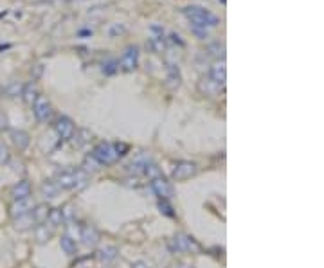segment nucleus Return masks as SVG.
I'll return each mask as SVG.
<instances>
[{
  "label": "nucleus",
  "instance_id": "nucleus-1",
  "mask_svg": "<svg viewBox=\"0 0 324 268\" xmlns=\"http://www.w3.org/2000/svg\"><path fill=\"white\" fill-rule=\"evenodd\" d=\"M184 16L189 20L191 24V29H204V31H209L213 27L220 26V18L211 13V11L200 7V5H188L182 9Z\"/></svg>",
  "mask_w": 324,
  "mask_h": 268
},
{
  "label": "nucleus",
  "instance_id": "nucleus-2",
  "mask_svg": "<svg viewBox=\"0 0 324 268\" xmlns=\"http://www.w3.org/2000/svg\"><path fill=\"white\" fill-rule=\"evenodd\" d=\"M128 151V144L125 142H117V144H112V142H99L97 146L92 149V157L101 164V166H112L119 160L123 155H126Z\"/></svg>",
  "mask_w": 324,
  "mask_h": 268
},
{
  "label": "nucleus",
  "instance_id": "nucleus-3",
  "mask_svg": "<svg viewBox=\"0 0 324 268\" xmlns=\"http://www.w3.org/2000/svg\"><path fill=\"white\" fill-rule=\"evenodd\" d=\"M60 189H76L81 191L90 184V175L83 169H70V171H60L54 179Z\"/></svg>",
  "mask_w": 324,
  "mask_h": 268
},
{
  "label": "nucleus",
  "instance_id": "nucleus-4",
  "mask_svg": "<svg viewBox=\"0 0 324 268\" xmlns=\"http://www.w3.org/2000/svg\"><path fill=\"white\" fill-rule=\"evenodd\" d=\"M167 248L171 254H198L200 245L196 243V239H193L188 234L178 232L175 236H171L167 239Z\"/></svg>",
  "mask_w": 324,
  "mask_h": 268
},
{
  "label": "nucleus",
  "instance_id": "nucleus-5",
  "mask_svg": "<svg viewBox=\"0 0 324 268\" xmlns=\"http://www.w3.org/2000/svg\"><path fill=\"white\" fill-rule=\"evenodd\" d=\"M32 114L36 117V121L40 122H49L53 119V105L45 95H38V99L32 103Z\"/></svg>",
  "mask_w": 324,
  "mask_h": 268
},
{
  "label": "nucleus",
  "instance_id": "nucleus-6",
  "mask_svg": "<svg viewBox=\"0 0 324 268\" xmlns=\"http://www.w3.org/2000/svg\"><path fill=\"white\" fill-rule=\"evenodd\" d=\"M117 65H119L121 70L125 72H131L135 70L137 65H139V47L137 45H128L125 49V53L121 54V58L117 60Z\"/></svg>",
  "mask_w": 324,
  "mask_h": 268
},
{
  "label": "nucleus",
  "instance_id": "nucleus-7",
  "mask_svg": "<svg viewBox=\"0 0 324 268\" xmlns=\"http://www.w3.org/2000/svg\"><path fill=\"white\" fill-rule=\"evenodd\" d=\"M54 132H56L58 137L63 139V141H70V137L76 132V124L72 122V119H68V117H65V116H60L56 119V122H54Z\"/></svg>",
  "mask_w": 324,
  "mask_h": 268
},
{
  "label": "nucleus",
  "instance_id": "nucleus-8",
  "mask_svg": "<svg viewBox=\"0 0 324 268\" xmlns=\"http://www.w3.org/2000/svg\"><path fill=\"white\" fill-rule=\"evenodd\" d=\"M207 78L220 87V89H224L225 87V79H227V70H225V60H216L213 61V65L209 67V76Z\"/></svg>",
  "mask_w": 324,
  "mask_h": 268
},
{
  "label": "nucleus",
  "instance_id": "nucleus-9",
  "mask_svg": "<svg viewBox=\"0 0 324 268\" xmlns=\"http://www.w3.org/2000/svg\"><path fill=\"white\" fill-rule=\"evenodd\" d=\"M198 173V168H196V164L193 162H178L173 169V179L177 180V182H182V180H189L191 177Z\"/></svg>",
  "mask_w": 324,
  "mask_h": 268
},
{
  "label": "nucleus",
  "instance_id": "nucleus-10",
  "mask_svg": "<svg viewBox=\"0 0 324 268\" xmlns=\"http://www.w3.org/2000/svg\"><path fill=\"white\" fill-rule=\"evenodd\" d=\"M152 189L157 196H161L162 200H169L173 195H175V189H173L171 182H167L164 177H159V179L152 180Z\"/></svg>",
  "mask_w": 324,
  "mask_h": 268
},
{
  "label": "nucleus",
  "instance_id": "nucleus-11",
  "mask_svg": "<svg viewBox=\"0 0 324 268\" xmlns=\"http://www.w3.org/2000/svg\"><path fill=\"white\" fill-rule=\"evenodd\" d=\"M32 207H34L32 196L31 198H24V200H13V204H11V207H9V214H11V218L15 220V218H18V216L27 214Z\"/></svg>",
  "mask_w": 324,
  "mask_h": 268
},
{
  "label": "nucleus",
  "instance_id": "nucleus-12",
  "mask_svg": "<svg viewBox=\"0 0 324 268\" xmlns=\"http://www.w3.org/2000/svg\"><path fill=\"white\" fill-rule=\"evenodd\" d=\"M32 187L29 184V180H20L11 187V196L13 200H24V198H31Z\"/></svg>",
  "mask_w": 324,
  "mask_h": 268
},
{
  "label": "nucleus",
  "instance_id": "nucleus-13",
  "mask_svg": "<svg viewBox=\"0 0 324 268\" xmlns=\"http://www.w3.org/2000/svg\"><path fill=\"white\" fill-rule=\"evenodd\" d=\"M101 236H99V232H97V229L92 225H87L81 229V241H83L85 247H96L97 243H99Z\"/></svg>",
  "mask_w": 324,
  "mask_h": 268
},
{
  "label": "nucleus",
  "instance_id": "nucleus-14",
  "mask_svg": "<svg viewBox=\"0 0 324 268\" xmlns=\"http://www.w3.org/2000/svg\"><path fill=\"white\" fill-rule=\"evenodd\" d=\"M31 210H32V209H31ZM31 210H29L27 214L18 216V218H15V220H13V223H15V229H16V231H27V229L38 227V223H36V220H34V216H32Z\"/></svg>",
  "mask_w": 324,
  "mask_h": 268
},
{
  "label": "nucleus",
  "instance_id": "nucleus-15",
  "mask_svg": "<svg viewBox=\"0 0 324 268\" xmlns=\"http://www.w3.org/2000/svg\"><path fill=\"white\" fill-rule=\"evenodd\" d=\"M180 83H182L180 68H178V65L169 63V65H167V87H169L171 90H175V89H178V87H180Z\"/></svg>",
  "mask_w": 324,
  "mask_h": 268
},
{
  "label": "nucleus",
  "instance_id": "nucleus-16",
  "mask_svg": "<svg viewBox=\"0 0 324 268\" xmlns=\"http://www.w3.org/2000/svg\"><path fill=\"white\" fill-rule=\"evenodd\" d=\"M11 142L15 144V148H18L20 151H24L27 146H29V133L27 132H22V130H11Z\"/></svg>",
  "mask_w": 324,
  "mask_h": 268
},
{
  "label": "nucleus",
  "instance_id": "nucleus-17",
  "mask_svg": "<svg viewBox=\"0 0 324 268\" xmlns=\"http://www.w3.org/2000/svg\"><path fill=\"white\" fill-rule=\"evenodd\" d=\"M90 137H92V133L89 132V130H85V128H81V130H76L74 132V135L70 137V144H72L74 148H83L87 146L90 142Z\"/></svg>",
  "mask_w": 324,
  "mask_h": 268
},
{
  "label": "nucleus",
  "instance_id": "nucleus-18",
  "mask_svg": "<svg viewBox=\"0 0 324 268\" xmlns=\"http://www.w3.org/2000/svg\"><path fill=\"white\" fill-rule=\"evenodd\" d=\"M54 231H56V227H53L51 223H47V221L40 223V225L36 227V239H38V243L49 241V239H51V236L54 234Z\"/></svg>",
  "mask_w": 324,
  "mask_h": 268
},
{
  "label": "nucleus",
  "instance_id": "nucleus-19",
  "mask_svg": "<svg viewBox=\"0 0 324 268\" xmlns=\"http://www.w3.org/2000/svg\"><path fill=\"white\" fill-rule=\"evenodd\" d=\"M205 56H211L215 60H225V45L224 42H213L205 49Z\"/></svg>",
  "mask_w": 324,
  "mask_h": 268
},
{
  "label": "nucleus",
  "instance_id": "nucleus-20",
  "mask_svg": "<svg viewBox=\"0 0 324 268\" xmlns=\"http://www.w3.org/2000/svg\"><path fill=\"white\" fill-rule=\"evenodd\" d=\"M40 191H42V196L47 200V198H56L58 193H60V185L54 182V180H45L42 184V187H40Z\"/></svg>",
  "mask_w": 324,
  "mask_h": 268
},
{
  "label": "nucleus",
  "instance_id": "nucleus-21",
  "mask_svg": "<svg viewBox=\"0 0 324 268\" xmlns=\"http://www.w3.org/2000/svg\"><path fill=\"white\" fill-rule=\"evenodd\" d=\"M49 210H51V207H49L47 204H40V205H34V207H32L31 212H32V216H34V220H36L38 225L43 223V221H47Z\"/></svg>",
  "mask_w": 324,
  "mask_h": 268
},
{
  "label": "nucleus",
  "instance_id": "nucleus-22",
  "mask_svg": "<svg viewBox=\"0 0 324 268\" xmlns=\"http://www.w3.org/2000/svg\"><path fill=\"white\" fill-rule=\"evenodd\" d=\"M38 95H40V92H38L36 85H27V87H24V92H22V97H24V101H26L27 105H31L38 99Z\"/></svg>",
  "mask_w": 324,
  "mask_h": 268
},
{
  "label": "nucleus",
  "instance_id": "nucleus-23",
  "mask_svg": "<svg viewBox=\"0 0 324 268\" xmlns=\"http://www.w3.org/2000/svg\"><path fill=\"white\" fill-rule=\"evenodd\" d=\"M96 258L99 259V261L110 263V261H114V259L117 258V248H115V247H105V248H101V250H97Z\"/></svg>",
  "mask_w": 324,
  "mask_h": 268
},
{
  "label": "nucleus",
  "instance_id": "nucleus-24",
  "mask_svg": "<svg viewBox=\"0 0 324 268\" xmlns=\"http://www.w3.org/2000/svg\"><path fill=\"white\" fill-rule=\"evenodd\" d=\"M150 49H152L153 53H164V49H166V38L161 34H157V36H152L150 38Z\"/></svg>",
  "mask_w": 324,
  "mask_h": 268
},
{
  "label": "nucleus",
  "instance_id": "nucleus-25",
  "mask_svg": "<svg viewBox=\"0 0 324 268\" xmlns=\"http://www.w3.org/2000/svg\"><path fill=\"white\" fill-rule=\"evenodd\" d=\"M60 245H62V250L65 254H76V250H78V245H76V239H72L70 236H62V239H60Z\"/></svg>",
  "mask_w": 324,
  "mask_h": 268
},
{
  "label": "nucleus",
  "instance_id": "nucleus-26",
  "mask_svg": "<svg viewBox=\"0 0 324 268\" xmlns=\"http://www.w3.org/2000/svg\"><path fill=\"white\" fill-rule=\"evenodd\" d=\"M142 173L146 175L148 179L150 180H155V179H159V177H162V173H161V168H159L157 164L153 162H150V164H146V166H144V169H142Z\"/></svg>",
  "mask_w": 324,
  "mask_h": 268
},
{
  "label": "nucleus",
  "instance_id": "nucleus-27",
  "mask_svg": "<svg viewBox=\"0 0 324 268\" xmlns=\"http://www.w3.org/2000/svg\"><path fill=\"white\" fill-rule=\"evenodd\" d=\"M200 90H202L205 95H216L222 89H220V87H216V85L213 83L209 78H207V79H204V81L200 83Z\"/></svg>",
  "mask_w": 324,
  "mask_h": 268
},
{
  "label": "nucleus",
  "instance_id": "nucleus-28",
  "mask_svg": "<svg viewBox=\"0 0 324 268\" xmlns=\"http://www.w3.org/2000/svg\"><path fill=\"white\" fill-rule=\"evenodd\" d=\"M83 171H87V173L89 175H92V173H96V171H99L101 169V164L97 162V160H96L94 157H92V155H90V157H87L85 158V162H83Z\"/></svg>",
  "mask_w": 324,
  "mask_h": 268
},
{
  "label": "nucleus",
  "instance_id": "nucleus-29",
  "mask_svg": "<svg viewBox=\"0 0 324 268\" xmlns=\"http://www.w3.org/2000/svg\"><path fill=\"white\" fill-rule=\"evenodd\" d=\"M62 221H63V210L62 209H51L49 210L47 223H51L53 227H58V225H62Z\"/></svg>",
  "mask_w": 324,
  "mask_h": 268
},
{
  "label": "nucleus",
  "instance_id": "nucleus-30",
  "mask_svg": "<svg viewBox=\"0 0 324 268\" xmlns=\"http://www.w3.org/2000/svg\"><path fill=\"white\" fill-rule=\"evenodd\" d=\"M103 74L105 76H114L117 70H119V65H117V60H112V58H108V60H105L103 61Z\"/></svg>",
  "mask_w": 324,
  "mask_h": 268
},
{
  "label": "nucleus",
  "instance_id": "nucleus-31",
  "mask_svg": "<svg viewBox=\"0 0 324 268\" xmlns=\"http://www.w3.org/2000/svg\"><path fill=\"white\" fill-rule=\"evenodd\" d=\"M22 92H24V87L20 83H16V81H11L5 87V94L9 95V97H18V95H22Z\"/></svg>",
  "mask_w": 324,
  "mask_h": 268
},
{
  "label": "nucleus",
  "instance_id": "nucleus-32",
  "mask_svg": "<svg viewBox=\"0 0 324 268\" xmlns=\"http://www.w3.org/2000/svg\"><path fill=\"white\" fill-rule=\"evenodd\" d=\"M159 209H161L162 214L167 216V218H175V210H173L171 204H169L167 200H162L161 198V202H159Z\"/></svg>",
  "mask_w": 324,
  "mask_h": 268
},
{
  "label": "nucleus",
  "instance_id": "nucleus-33",
  "mask_svg": "<svg viewBox=\"0 0 324 268\" xmlns=\"http://www.w3.org/2000/svg\"><path fill=\"white\" fill-rule=\"evenodd\" d=\"M7 162H9V149H7V146H5V144H2V142H0V168H2V166H5Z\"/></svg>",
  "mask_w": 324,
  "mask_h": 268
},
{
  "label": "nucleus",
  "instance_id": "nucleus-34",
  "mask_svg": "<svg viewBox=\"0 0 324 268\" xmlns=\"http://www.w3.org/2000/svg\"><path fill=\"white\" fill-rule=\"evenodd\" d=\"M191 31H193L194 34L200 38V40H204V38L209 36V31H204V29H191Z\"/></svg>",
  "mask_w": 324,
  "mask_h": 268
},
{
  "label": "nucleus",
  "instance_id": "nucleus-35",
  "mask_svg": "<svg viewBox=\"0 0 324 268\" xmlns=\"http://www.w3.org/2000/svg\"><path fill=\"white\" fill-rule=\"evenodd\" d=\"M169 268H193V267L188 265V263H177V265H171Z\"/></svg>",
  "mask_w": 324,
  "mask_h": 268
},
{
  "label": "nucleus",
  "instance_id": "nucleus-36",
  "mask_svg": "<svg viewBox=\"0 0 324 268\" xmlns=\"http://www.w3.org/2000/svg\"><path fill=\"white\" fill-rule=\"evenodd\" d=\"M133 268H148V267H146V263H142V261H139V263L133 265Z\"/></svg>",
  "mask_w": 324,
  "mask_h": 268
}]
</instances>
